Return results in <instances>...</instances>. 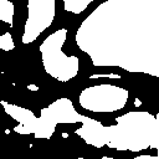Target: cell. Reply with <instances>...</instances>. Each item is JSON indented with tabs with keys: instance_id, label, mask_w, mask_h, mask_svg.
Listing matches in <instances>:
<instances>
[{
	"instance_id": "9c48e42d",
	"label": "cell",
	"mask_w": 159,
	"mask_h": 159,
	"mask_svg": "<svg viewBox=\"0 0 159 159\" xmlns=\"http://www.w3.org/2000/svg\"><path fill=\"white\" fill-rule=\"evenodd\" d=\"M0 48L2 51H11L15 48V43L12 40V36L10 32H5L0 36Z\"/></svg>"
},
{
	"instance_id": "6da1fadb",
	"label": "cell",
	"mask_w": 159,
	"mask_h": 159,
	"mask_svg": "<svg viewBox=\"0 0 159 159\" xmlns=\"http://www.w3.org/2000/svg\"><path fill=\"white\" fill-rule=\"evenodd\" d=\"M93 66L159 76V0H107L76 32Z\"/></svg>"
},
{
	"instance_id": "8992f818",
	"label": "cell",
	"mask_w": 159,
	"mask_h": 159,
	"mask_svg": "<svg viewBox=\"0 0 159 159\" xmlns=\"http://www.w3.org/2000/svg\"><path fill=\"white\" fill-rule=\"evenodd\" d=\"M56 16V0H29L27 19L24 26L21 41L24 45L32 43L53 22Z\"/></svg>"
},
{
	"instance_id": "52a82bcc",
	"label": "cell",
	"mask_w": 159,
	"mask_h": 159,
	"mask_svg": "<svg viewBox=\"0 0 159 159\" xmlns=\"http://www.w3.org/2000/svg\"><path fill=\"white\" fill-rule=\"evenodd\" d=\"M15 7L10 0H0V21L12 26Z\"/></svg>"
},
{
	"instance_id": "5b68a950",
	"label": "cell",
	"mask_w": 159,
	"mask_h": 159,
	"mask_svg": "<svg viewBox=\"0 0 159 159\" xmlns=\"http://www.w3.org/2000/svg\"><path fill=\"white\" fill-rule=\"evenodd\" d=\"M128 97V89L114 84L102 83L82 89L78 102L83 109L96 113H109L124 108Z\"/></svg>"
},
{
	"instance_id": "277c9868",
	"label": "cell",
	"mask_w": 159,
	"mask_h": 159,
	"mask_svg": "<svg viewBox=\"0 0 159 159\" xmlns=\"http://www.w3.org/2000/svg\"><path fill=\"white\" fill-rule=\"evenodd\" d=\"M66 39L67 30L60 29L50 34L40 45L45 72L60 82H68L80 71V58L75 55L67 56L62 50Z\"/></svg>"
},
{
	"instance_id": "3957f363",
	"label": "cell",
	"mask_w": 159,
	"mask_h": 159,
	"mask_svg": "<svg viewBox=\"0 0 159 159\" xmlns=\"http://www.w3.org/2000/svg\"><path fill=\"white\" fill-rule=\"evenodd\" d=\"M4 112L17 122L12 129L19 134H32L36 139H50L57 124L81 123L82 114L78 113L70 98L62 97L53 101L47 107L40 111V117H36L32 111L17 104L0 101Z\"/></svg>"
},
{
	"instance_id": "ba28073f",
	"label": "cell",
	"mask_w": 159,
	"mask_h": 159,
	"mask_svg": "<svg viewBox=\"0 0 159 159\" xmlns=\"http://www.w3.org/2000/svg\"><path fill=\"white\" fill-rule=\"evenodd\" d=\"M94 0H63V9L67 12L81 14L86 10V7L93 2Z\"/></svg>"
},
{
	"instance_id": "7a4b0ae2",
	"label": "cell",
	"mask_w": 159,
	"mask_h": 159,
	"mask_svg": "<svg viewBox=\"0 0 159 159\" xmlns=\"http://www.w3.org/2000/svg\"><path fill=\"white\" fill-rule=\"evenodd\" d=\"M82 127L75 134L96 148L107 145L116 150L140 152L159 148V116L147 111H130L116 118V124L103 125L82 114Z\"/></svg>"
}]
</instances>
